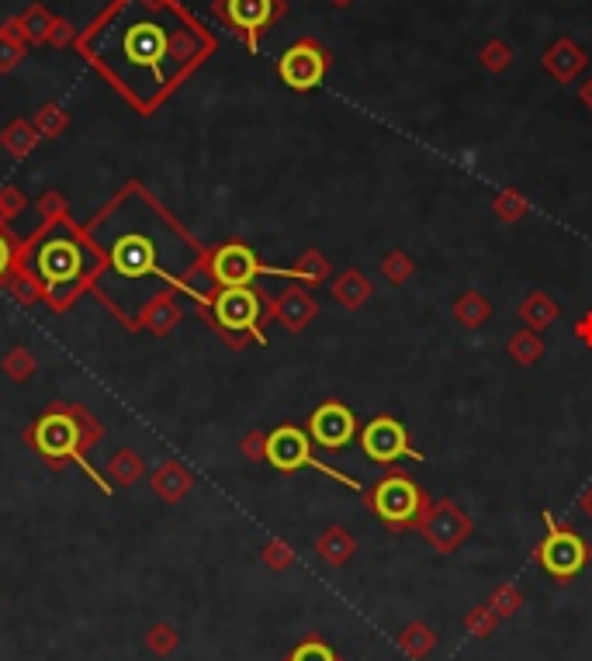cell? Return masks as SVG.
<instances>
[{
	"label": "cell",
	"instance_id": "cell-10",
	"mask_svg": "<svg viewBox=\"0 0 592 661\" xmlns=\"http://www.w3.org/2000/svg\"><path fill=\"white\" fill-rule=\"evenodd\" d=\"M215 319L232 333H257L260 295L253 288H222L215 298Z\"/></svg>",
	"mask_w": 592,
	"mask_h": 661
},
{
	"label": "cell",
	"instance_id": "cell-38",
	"mask_svg": "<svg viewBox=\"0 0 592 661\" xmlns=\"http://www.w3.org/2000/svg\"><path fill=\"white\" fill-rule=\"evenodd\" d=\"M174 644H177V637H174V630H170V627L153 630V648L156 651H170Z\"/></svg>",
	"mask_w": 592,
	"mask_h": 661
},
{
	"label": "cell",
	"instance_id": "cell-28",
	"mask_svg": "<svg viewBox=\"0 0 592 661\" xmlns=\"http://www.w3.org/2000/svg\"><path fill=\"white\" fill-rule=\"evenodd\" d=\"M381 274L388 277V284L402 288V284H406L409 277L416 274V264H412V257H409L406 250H392L385 260H381Z\"/></svg>",
	"mask_w": 592,
	"mask_h": 661
},
{
	"label": "cell",
	"instance_id": "cell-4",
	"mask_svg": "<svg viewBox=\"0 0 592 661\" xmlns=\"http://www.w3.org/2000/svg\"><path fill=\"white\" fill-rule=\"evenodd\" d=\"M544 523H547V537L541 540V547H537V558H541L547 575L568 582V578H575L582 568H586L589 547H586V540H582L579 533L558 527L551 513H544Z\"/></svg>",
	"mask_w": 592,
	"mask_h": 661
},
{
	"label": "cell",
	"instance_id": "cell-15",
	"mask_svg": "<svg viewBox=\"0 0 592 661\" xmlns=\"http://www.w3.org/2000/svg\"><path fill=\"white\" fill-rule=\"evenodd\" d=\"M274 315L284 322V326L295 329V333H298V329H305L312 319H316V315H319V305H316V298H312L309 291H302V288H288L281 298H277Z\"/></svg>",
	"mask_w": 592,
	"mask_h": 661
},
{
	"label": "cell",
	"instance_id": "cell-36",
	"mask_svg": "<svg viewBox=\"0 0 592 661\" xmlns=\"http://www.w3.org/2000/svg\"><path fill=\"white\" fill-rule=\"evenodd\" d=\"M73 35H77V28H73L66 18H56V21H52V32H49V42H52V45H70V42H73Z\"/></svg>",
	"mask_w": 592,
	"mask_h": 661
},
{
	"label": "cell",
	"instance_id": "cell-7",
	"mask_svg": "<svg viewBox=\"0 0 592 661\" xmlns=\"http://www.w3.org/2000/svg\"><path fill=\"white\" fill-rule=\"evenodd\" d=\"M326 66H329L326 49H322L319 42H312V39H302V42H295L281 56V63H277V73H281V80L291 90H312V87L322 84V77H326Z\"/></svg>",
	"mask_w": 592,
	"mask_h": 661
},
{
	"label": "cell",
	"instance_id": "cell-1",
	"mask_svg": "<svg viewBox=\"0 0 592 661\" xmlns=\"http://www.w3.org/2000/svg\"><path fill=\"white\" fill-rule=\"evenodd\" d=\"M205 52V32L177 0H115L84 35V56L146 115Z\"/></svg>",
	"mask_w": 592,
	"mask_h": 661
},
{
	"label": "cell",
	"instance_id": "cell-37",
	"mask_svg": "<svg viewBox=\"0 0 592 661\" xmlns=\"http://www.w3.org/2000/svg\"><path fill=\"white\" fill-rule=\"evenodd\" d=\"M243 454L253 457V461L267 457V437H260V433H250V437L243 440Z\"/></svg>",
	"mask_w": 592,
	"mask_h": 661
},
{
	"label": "cell",
	"instance_id": "cell-35",
	"mask_svg": "<svg viewBox=\"0 0 592 661\" xmlns=\"http://www.w3.org/2000/svg\"><path fill=\"white\" fill-rule=\"evenodd\" d=\"M35 129H39V135H59L66 129V115L59 108H42L39 118H35Z\"/></svg>",
	"mask_w": 592,
	"mask_h": 661
},
{
	"label": "cell",
	"instance_id": "cell-26",
	"mask_svg": "<svg viewBox=\"0 0 592 661\" xmlns=\"http://www.w3.org/2000/svg\"><path fill=\"white\" fill-rule=\"evenodd\" d=\"M291 277H298V281H305V284L326 281V277H329V260L322 257L319 250H305L302 260H298V264L291 267Z\"/></svg>",
	"mask_w": 592,
	"mask_h": 661
},
{
	"label": "cell",
	"instance_id": "cell-42",
	"mask_svg": "<svg viewBox=\"0 0 592 661\" xmlns=\"http://www.w3.org/2000/svg\"><path fill=\"white\" fill-rule=\"evenodd\" d=\"M579 97H582V104H586V108H592V80H586V84H582Z\"/></svg>",
	"mask_w": 592,
	"mask_h": 661
},
{
	"label": "cell",
	"instance_id": "cell-11",
	"mask_svg": "<svg viewBox=\"0 0 592 661\" xmlns=\"http://www.w3.org/2000/svg\"><path fill=\"white\" fill-rule=\"evenodd\" d=\"M35 447L42 450L52 461H63V457H77L80 461V426L70 416H42L32 430Z\"/></svg>",
	"mask_w": 592,
	"mask_h": 661
},
{
	"label": "cell",
	"instance_id": "cell-3",
	"mask_svg": "<svg viewBox=\"0 0 592 661\" xmlns=\"http://www.w3.org/2000/svg\"><path fill=\"white\" fill-rule=\"evenodd\" d=\"M101 267L97 250H87L84 239L66 222H52L25 253V270L46 288V295L56 305L70 302L84 277H94Z\"/></svg>",
	"mask_w": 592,
	"mask_h": 661
},
{
	"label": "cell",
	"instance_id": "cell-33",
	"mask_svg": "<svg viewBox=\"0 0 592 661\" xmlns=\"http://www.w3.org/2000/svg\"><path fill=\"white\" fill-rule=\"evenodd\" d=\"M509 63H513V52H509V45H506V42H499V39H496V42H489V45H485V49H482V66H485V70L502 73Z\"/></svg>",
	"mask_w": 592,
	"mask_h": 661
},
{
	"label": "cell",
	"instance_id": "cell-6",
	"mask_svg": "<svg viewBox=\"0 0 592 661\" xmlns=\"http://www.w3.org/2000/svg\"><path fill=\"white\" fill-rule=\"evenodd\" d=\"M367 506H374V513H378L385 523H392L395 530H402V527H409V523L419 520V513L426 509V499H423V492L409 482V478L392 475V478H385V482L374 488V495L367 499Z\"/></svg>",
	"mask_w": 592,
	"mask_h": 661
},
{
	"label": "cell",
	"instance_id": "cell-21",
	"mask_svg": "<svg viewBox=\"0 0 592 661\" xmlns=\"http://www.w3.org/2000/svg\"><path fill=\"white\" fill-rule=\"evenodd\" d=\"M454 319L461 322L464 329H482L485 322L492 319V302H489V295H482V291H464V295H457V302H454Z\"/></svg>",
	"mask_w": 592,
	"mask_h": 661
},
{
	"label": "cell",
	"instance_id": "cell-29",
	"mask_svg": "<svg viewBox=\"0 0 592 661\" xmlns=\"http://www.w3.org/2000/svg\"><path fill=\"white\" fill-rule=\"evenodd\" d=\"M489 606H492V610H496V617H499V620L516 617V613L523 610V592L516 589L513 582H506V585H499V589L489 596Z\"/></svg>",
	"mask_w": 592,
	"mask_h": 661
},
{
	"label": "cell",
	"instance_id": "cell-18",
	"mask_svg": "<svg viewBox=\"0 0 592 661\" xmlns=\"http://www.w3.org/2000/svg\"><path fill=\"white\" fill-rule=\"evenodd\" d=\"M316 551L326 565L343 568L357 554V540H354V533H347L343 527H326L316 540Z\"/></svg>",
	"mask_w": 592,
	"mask_h": 661
},
{
	"label": "cell",
	"instance_id": "cell-25",
	"mask_svg": "<svg viewBox=\"0 0 592 661\" xmlns=\"http://www.w3.org/2000/svg\"><path fill=\"white\" fill-rule=\"evenodd\" d=\"M156 492L163 495V499L177 502L181 495L191 488V475H187L184 468H177V464H167V468H160V475H156Z\"/></svg>",
	"mask_w": 592,
	"mask_h": 661
},
{
	"label": "cell",
	"instance_id": "cell-2",
	"mask_svg": "<svg viewBox=\"0 0 592 661\" xmlns=\"http://www.w3.org/2000/svg\"><path fill=\"white\" fill-rule=\"evenodd\" d=\"M91 239L104 260L94 274L97 291L129 322L146 315L198 267L194 243L139 187L125 191L94 222Z\"/></svg>",
	"mask_w": 592,
	"mask_h": 661
},
{
	"label": "cell",
	"instance_id": "cell-24",
	"mask_svg": "<svg viewBox=\"0 0 592 661\" xmlns=\"http://www.w3.org/2000/svg\"><path fill=\"white\" fill-rule=\"evenodd\" d=\"M21 52H25V32H21V21L11 18L0 28V70H11L21 59Z\"/></svg>",
	"mask_w": 592,
	"mask_h": 661
},
{
	"label": "cell",
	"instance_id": "cell-13",
	"mask_svg": "<svg viewBox=\"0 0 592 661\" xmlns=\"http://www.w3.org/2000/svg\"><path fill=\"white\" fill-rule=\"evenodd\" d=\"M309 430H312V440H316L319 447L336 450V447H347L350 443V437H354V430H357V419L343 402H326L312 412Z\"/></svg>",
	"mask_w": 592,
	"mask_h": 661
},
{
	"label": "cell",
	"instance_id": "cell-19",
	"mask_svg": "<svg viewBox=\"0 0 592 661\" xmlns=\"http://www.w3.org/2000/svg\"><path fill=\"white\" fill-rule=\"evenodd\" d=\"M395 644H399V651L409 661H426V658L433 655V648H437V634H433L430 623L416 620V623H406V627L399 630Z\"/></svg>",
	"mask_w": 592,
	"mask_h": 661
},
{
	"label": "cell",
	"instance_id": "cell-9",
	"mask_svg": "<svg viewBox=\"0 0 592 661\" xmlns=\"http://www.w3.org/2000/svg\"><path fill=\"white\" fill-rule=\"evenodd\" d=\"M215 14L226 21L232 32L243 35L250 49H257V39L277 18V0H219Z\"/></svg>",
	"mask_w": 592,
	"mask_h": 661
},
{
	"label": "cell",
	"instance_id": "cell-17",
	"mask_svg": "<svg viewBox=\"0 0 592 661\" xmlns=\"http://www.w3.org/2000/svg\"><path fill=\"white\" fill-rule=\"evenodd\" d=\"M371 295H374V288H371V277H364L357 267L343 270V274L333 281V298L343 305V309H350V312L364 309V305L371 302Z\"/></svg>",
	"mask_w": 592,
	"mask_h": 661
},
{
	"label": "cell",
	"instance_id": "cell-40",
	"mask_svg": "<svg viewBox=\"0 0 592 661\" xmlns=\"http://www.w3.org/2000/svg\"><path fill=\"white\" fill-rule=\"evenodd\" d=\"M575 336H579L582 343H589V347H592V312L582 315V322L575 326Z\"/></svg>",
	"mask_w": 592,
	"mask_h": 661
},
{
	"label": "cell",
	"instance_id": "cell-27",
	"mask_svg": "<svg viewBox=\"0 0 592 661\" xmlns=\"http://www.w3.org/2000/svg\"><path fill=\"white\" fill-rule=\"evenodd\" d=\"M35 142H39V129L28 122H11L4 129V146L11 149L14 156H25L35 149Z\"/></svg>",
	"mask_w": 592,
	"mask_h": 661
},
{
	"label": "cell",
	"instance_id": "cell-20",
	"mask_svg": "<svg viewBox=\"0 0 592 661\" xmlns=\"http://www.w3.org/2000/svg\"><path fill=\"white\" fill-rule=\"evenodd\" d=\"M558 312H561V305L554 302L551 295H544V291H530V295L523 298V305H520V319L527 322V329H534V333L554 326Z\"/></svg>",
	"mask_w": 592,
	"mask_h": 661
},
{
	"label": "cell",
	"instance_id": "cell-43",
	"mask_svg": "<svg viewBox=\"0 0 592 661\" xmlns=\"http://www.w3.org/2000/svg\"><path fill=\"white\" fill-rule=\"evenodd\" d=\"M333 4H336V7H350L354 0H333Z\"/></svg>",
	"mask_w": 592,
	"mask_h": 661
},
{
	"label": "cell",
	"instance_id": "cell-12",
	"mask_svg": "<svg viewBox=\"0 0 592 661\" xmlns=\"http://www.w3.org/2000/svg\"><path fill=\"white\" fill-rule=\"evenodd\" d=\"M257 274H264L257 253L243 243H229L222 246L212 257V277L222 284V288H250V281Z\"/></svg>",
	"mask_w": 592,
	"mask_h": 661
},
{
	"label": "cell",
	"instance_id": "cell-39",
	"mask_svg": "<svg viewBox=\"0 0 592 661\" xmlns=\"http://www.w3.org/2000/svg\"><path fill=\"white\" fill-rule=\"evenodd\" d=\"M11 257H14V250H11V239L7 236H0V277L7 274V267H11Z\"/></svg>",
	"mask_w": 592,
	"mask_h": 661
},
{
	"label": "cell",
	"instance_id": "cell-31",
	"mask_svg": "<svg viewBox=\"0 0 592 661\" xmlns=\"http://www.w3.org/2000/svg\"><path fill=\"white\" fill-rule=\"evenodd\" d=\"M492 212L499 215L502 222H520L523 215L530 212V205H527V198H523L520 191H502V194H496V201H492Z\"/></svg>",
	"mask_w": 592,
	"mask_h": 661
},
{
	"label": "cell",
	"instance_id": "cell-8",
	"mask_svg": "<svg viewBox=\"0 0 592 661\" xmlns=\"http://www.w3.org/2000/svg\"><path fill=\"white\" fill-rule=\"evenodd\" d=\"M361 443H364V454L378 464H392L399 457H412V461H423L419 450L409 447V433L402 423H395L392 416H378L364 426L361 433Z\"/></svg>",
	"mask_w": 592,
	"mask_h": 661
},
{
	"label": "cell",
	"instance_id": "cell-41",
	"mask_svg": "<svg viewBox=\"0 0 592 661\" xmlns=\"http://www.w3.org/2000/svg\"><path fill=\"white\" fill-rule=\"evenodd\" d=\"M582 513H586L589 520H592V485L586 488V492H582Z\"/></svg>",
	"mask_w": 592,
	"mask_h": 661
},
{
	"label": "cell",
	"instance_id": "cell-34",
	"mask_svg": "<svg viewBox=\"0 0 592 661\" xmlns=\"http://www.w3.org/2000/svg\"><path fill=\"white\" fill-rule=\"evenodd\" d=\"M264 561L274 572H284V568L295 565V551H291V544H284V540H271V544L264 547Z\"/></svg>",
	"mask_w": 592,
	"mask_h": 661
},
{
	"label": "cell",
	"instance_id": "cell-32",
	"mask_svg": "<svg viewBox=\"0 0 592 661\" xmlns=\"http://www.w3.org/2000/svg\"><path fill=\"white\" fill-rule=\"evenodd\" d=\"M288 661H340V658H336V651L329 648V644H322V641H316V637H312V641L298 644V648L291 651Z\"/></svg>",
	"mask_w": 592,
	"mask_h": 661
},
{
	"label": "cell",
	"instance_id": "cell-23",
	"mask_svg": "<svg viewBox=\"0 0 592 661\" xmlns=\"http://www.w3.org/2000/svg\"><path fill=\"white\" fill-rule=\"evenodd\" d=\"M21 32H25V42H32V45H42V42H49V32H52V14L46 11L42 4H32L28 7L25 14H21Z\"/></svg>",
	"mask_w": 592,
	"mask_h": 661
},
{
	"label": "cell",
	"instance_id": "cell-5",
	"mask_svg": "<svg viewBox=\"0 0 592 661\" xmlns=\"http://www.w3.org/2000/svg\"><path fill=\"white\" fill-rule=\"evenodd\" d=\"M419 527V537L433 547L437 554H454L464 540L471 537V520L457 502L451 499H440L433 506H426L416 520Z\"/></svg>",
	"mask_w": 592,
	"mask_h": 661
},
{
	"label": "cell",
	"instance_id": "cell-30",
	"mask_svg": "<svg viewBox=\"0 0 592 661\" xmlns=\"http://www.w3.org/2000/svg\"><path fill=\"white\" fill-rule=\"evenodd\" d=\"M496 627H499V617L489 603L475 606V610H468V617H464V630H468L471 637H478V641L496 634Z\"/></svg>",
	"mask_w": 592,
	"mask_h": 661
},
{
	"label": "cell",
	"instance_id": "cell-22",
	"mask_svg": "<svg viewBox=\"0 0 592 661\" xmlns=\"http://www.w3.org/2000/svg\"><path fill=\"white\" fill-rule=\"evenodd\" d=\"M506 353L520 367H530V364H537V360L544 357V340L534 333V329H516V333L509 336V343H506Z\"/></svg>",
	"mask_w": 592,
	"mask_h": 661
},
{
	"label": "cell",
	"instance_id": "cell-14",
	"mask_svg": "<svg viewBox=\"0 0 592 661\" xmlns=\"http://www.w3.org/2000/svg\"><path fill=\"white\" fill-rule=\"evenodd\" d=\"M267 461L277 471H298L302 464H312V440L298 426H281L267 437Z\"/></svg>",
	"mask_w": 592,
	"mask_h": 661
},
{
	"label": "cell",
	"instance_id": "cell-16",
	"mask_svg": "<svg viewBox=\"0 0 592 661\" xmlns=\"http://www.w3.org/2000/svg\"><path fill=\"white\" fill-rule=\"evenodd\" d=\"M544 66H547V70H551V77H554V80L568 84V80L579 77V70H582V66H586V52H582L572 39H561V42H554L551 49H547Z\"/></svg>",
	"mask_w": 592,
	"mask_h": 661
}]
</instances>
